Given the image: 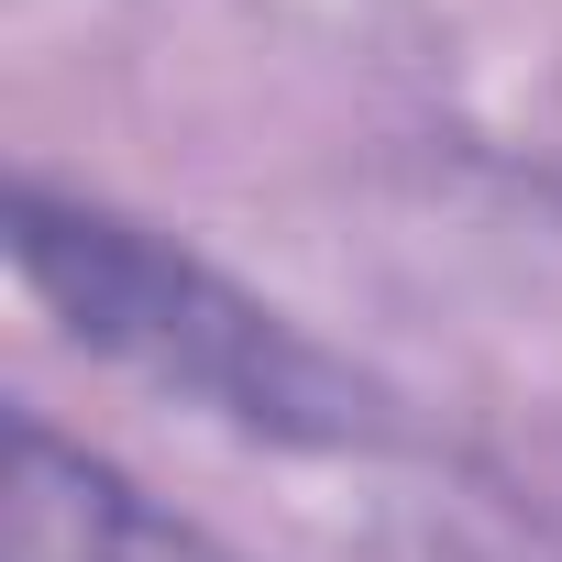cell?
Wrapping results in <instances>:
<instances>
[{
  "instance_id": "1",
  "label": "cell",
  "mask_w": 562,
  "mask_h": 562,
  "mask_svg": "<svg viewBox=\"0 0 562 562\" xmlns=\"http://www.w3.org/2000/svg\"><path fill=\"white\" fill-rule=\"evenodd\" d=\"M0 243H12L23 299L111 375L243 430V441H288V452H375L397 419L386 397L321 353L288 310H265L254 288H232L221 265H199L188 243L67 199L45 177H12V210H0Z\"/></svg>"
},
{
  "instance_id": "2",
  "label": "cell",
  "mask_w": 562,
  "mask_h": 562,
  "mask_svg": "<svg viewBox=\"0 0 562 562\" xmlns=\"http://www.w3.org/2000/svg\"><path fill=\"white\" fill-rule=\"evenodd\" d=\"M0 562H243L144 496L111 452L45 430L34 408L0 430Z\"/></svg>"
}]
</instances>
